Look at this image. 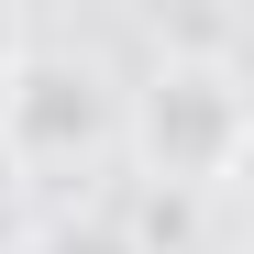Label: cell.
<instances>
[{"mask_svg": "<svg viewBox=\"0 0 254 254\" xmlns=\"http://www.w3.org/2000/svg\"><path fill=\"white\" fill-rule=\"evenodd\" d=\"M122 144V89L100 56L66 45H22V66L0 77V166H33V177H66V166H100Z\"/></svg>", "mask_w": 254, "mask_h": 254, "instance_id": "2", "label": "cell"}, {"mask_svg": "<svg viewBox=\"0 0 254 254\" xmlns=\"http://www.w3.org/2000/svg\"><path fill=\"white\" fill-rule=\"evenodd\" d=\"M122 144L144 155V188H177V199L232 188L254 155V77L221 45H166L144 89H122Z\"/></svg>", "mask_w": 254, "mask_h": 254, "instance_id": "1", "label": "cell"}, {"mask_svg": "<svg viewBox=\"0 0 254 254\" xmlns=\"http://www.w3.org/2000/svg\"><path fill=\"white\" fill-rule=\"evenodd\" d=\"M11 66H22V11L0 0V77H11Z\"/></svg>", "mask_w": 254, "mask_h": 254, "instance_id": "4", "label": "cell"}, {"mask_svg": "<svg viewBox=\"0 0 254 254\" xmlns=\"http://www.w3.org/2000/svg\"><path fill=\"white\" fill-rule=\"evenodd\" d=\"M33 254H133V243H122V221H45Z\"/></svg>", "mask_w": 254, "mask_h": 254, "instance_id": "3", "label": "cell"}]
</instances>
